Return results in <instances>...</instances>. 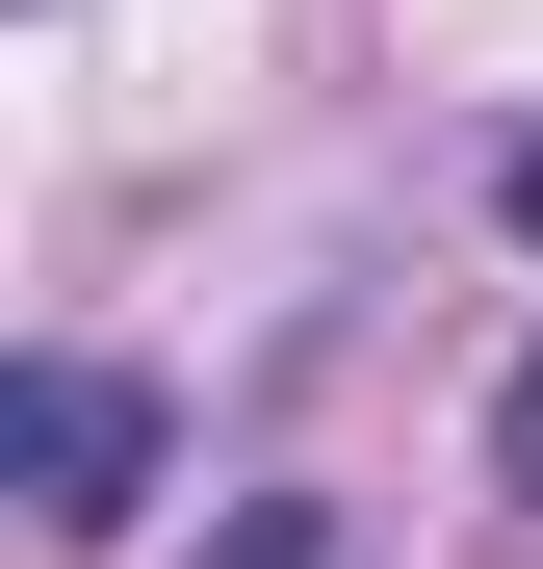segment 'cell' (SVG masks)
I'll return each instance as SVG.
<instances>
[{
	"label": "cell",
	"mask_w": 543,
	"mask_h": 569,
	"mask_svg": "<svg viewBox=\"0 0 543 569\" xmlns=\"http://www.w3.org/2000/svg\"><path fill=\"white\" fill-rule=\"evenodd\" d=\"M0 440H27V518H52V543H104V518L155 492V389H130V362H27Z\"/></svg>",
	"instance_id": "obj_1"
},
{
	"label": "cell",
	"mask_w": 543,
	"mask_h": 569,
	"mask_svg": "<svg viewBox=\"0 0 543 569\" xmlns=\"http://www.w3.org/2000/svg\"><path fill=\"white\" fill-rule=\"evenodd\" d=\"M492 492L543 518V362H517V389H492Z\"/></svg>",
	"instance_id": "obj_2"
},
{
	"label": "cell",
	"mask_w": 543,
	"mask_h": 569,
	"mask_svg": "<svg viewBox=\"0 0 543 569\" xmlns=\"http://www.w3.org/2000/svg\"><path fill=\"white\" fill-rule=\"evenodd\" d=\"M492 208H517V259H543V130H517V181H492Z\"/></svg>",
	"instance_id": "obj_3"
}]
</instances>
